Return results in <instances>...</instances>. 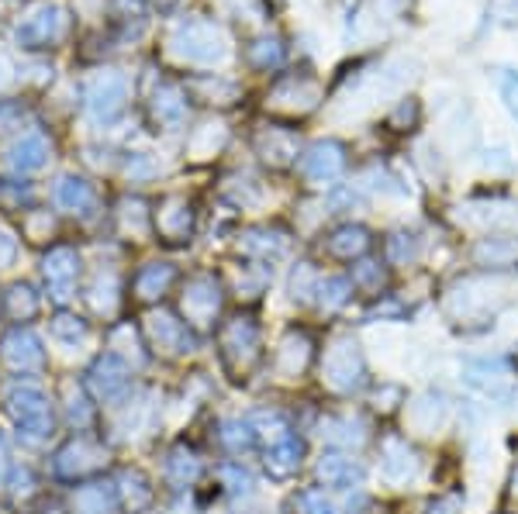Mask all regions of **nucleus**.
Returning a JSON list of instances; mask_svg holds the SVG:
<instances>
[{
    "label": "nucleus",
    "instance_id": "f257e3e1",
    "mask_svg": "<svg viewBox=\"0 0 518 514\" xmlns=\"http://www.w3.org/2000/svg\"><path fill=\"white\" fill-rule=\"evenodd\" d=\"M218 356L222 366L232 373V380L246 383L256 373V366L263 363V332H259L256 318L239 314V318L225 321L218 328Z\"/></svg>",
    "mask_w": 518,
    "mask_h": 514
},
{
    "label": "nucleus",
    "instance_id": "f03ea898",
    "mask_svg": "<svg viewBox=\"0 0 518 514\" xmlns=\"http://www.w3.org/2000/svg\"><path fill=\"white\" fill-rule=\"evenodd\" d=\"M111 466V449L97 435L73 432L56 452H52V473L66 483L97 480Z\"/></svg>",
    "mask_w": 518,
    "mask_h": 514
},
{
    "label": "nucleus",
    "instance_id": "7ed1b4c3",
    "mask_svg": "<svg viewBox=\"0 0 518 514\" xmlns=\"http://www.w3.org/2000/svg\"><path fill=\"white\" fill-rule=\"evenodd\" d=\"M45 370H49V352L32 325H11L0 335V380L42 377Z\"/></svg>",
    "mask_w": 518,
    "mask_h": 514
},
{
    "label": "nucleus",
    "instance_id": "20e7f679",
    "mask_svg": "<svg viewBox=\"0 0 518 514\" xmlns=\"http://www.w3.org/2000/svg\"><path fill=\"white\" fill-rule=\"evenodd\" d=\"M4 411L25 439L45 442L56 435V425H59L56 404H52L49 394H42L38 387H14L11 394L4 397Z\"/></svg>",
    "mask_w": 518,
    "mask_h": 514
},
{
    "label": "nucleus",
    "instance_id": "39448f33",
    "mask_svg": "<svg viewBox=\"0 0 518 514\" xmlns=\"http://www.w3.org/2000/svg\"><path fill=\"white\" fill-rule=\"evenodd\" d=\"M70 32H73L70 11H66L63 4H56V0H52V4L45 0V4H38L35 11H28L25 18L18 21L14 42L25 52H49V49H59V45L70 38Z\"/></svg>",
    "mask_w": 518,
    "mask_h": 514
},
{
    "label": "nucleus",
    "instance_id": "423d86ee",
    "mask_svg": "<svg viewBox=\"0 0 518 514\" xmlns=\"http://www.w3.org/2000/svg\"><path fill=\"white\" fill-rule=\"evenodd\" d=\"M83 387H87V394L94 397V404L121 408V404H128V397H132V390H135L132 366H128L121 356H114V352L104 349L101 356L87 366V373H83Z\"/></svg>",
    "mask_w": 518,
    "mask_h": 514
},
{
    "label": "nucleus",
    "instance_id": "0eeeda50",
    "mask_svg": "<svg viewBox=\"0 0 518 514\" xmlns=\"http://www.w3.org/2000/svg\"><path fill=\"white\" fill-rule=\"evenodd\" d=\"M83 263L80 252L70 242H52L49 252L42 256V280H45V294L52 304L66 308L76 297V283H80Z\"/></svg>",
    "mask_w": 518,
    "mask_h": 514
},
{
    "label": "nucleus",
    "instance_id": "6e6552de",
    "mask_svg": "<svg viewBox=\"0 0 518 514\" xmlns=\"http://www.w3.org/2000/svg\"><path fill=\"white\" fill-rule=\"evenodd\" d=\"M128 101V80L118 73V69H101L97 76H90L87 83V114L97 121V125H111V121L121 118Z\"/></svg>",
    "mask_w": 518,
    "mask_h": 514
},
{
    "label": "nucleus",
    "instance_id": "1a4fd4ad",
    "mask_svg": "<svg viewBox=\"0 0 518 514\" xmlns=\"http://www.w3.org/2000/svg\"><path fill=\"white\" fill-rule=\"evenodd\" d=\"M142 339L152 352H159L163 359H184L194 352V332L187 321H180L177 314H152L142 325Z\"/></svg>",
    "mask_w": 518,
    "mask_h": 514
},
{
    "label": "nucleus",
    "instance_id": "9d476101",
    "mask_svg": "<svg viewBox=\"0 0 518 514\" xmlns=\"http://www.w3.org/2000/svg\"><path fill=\"white\" fill-rule=\"evenodd\" d=\"M180 308H184L187 325L197 328H211L222 311V283L211 273H194L184 283V297H180Z\"/></svg>",
    "mask_w": 518,
    "mask_h": 514
},
{
    "label": "nucleus",
    "instance_id": "9b49d317",
    "mask_svg": "<svg viewBox=\"0 0 518 514\" xmlns=\"http://www.w3.org/2000/svg\"><path fill=\"white\" fill-rule=\"evenodd\" d=\"M173 45L187 63H218L225 56V38L211 21H184L173 32Z\"/></svg>",
    "mask_w": 518,
    "mask_h": 514
},
{
    "label": "nucleus",
    "instance_id": "f8f14e48",
    "mask_svg": "<svg viewBox=\"0 0 518 514\" xmlns=\"http://www.w3.org/2000/svg\"><path fill=\"white\" fill-rule=\"evenodd\" d=\"M322 373H325V383H329L332 390H339V394H349L353 387H360V380H363L360 345L349 339L332 342L322 359Z\"/></svg>",
    "mask_w": 518,
    "mask_h": 514
},
{
    "label": "nucleus",
    "instance_id": "ddd939ff",
    "mask_svg": "<svg viewBox=\"0 0 518 514\" xmlns=\"http://www.w3.org/2000/svg\"><path fill=\"white\" fill-rule=\"evenodd\" d=\"M152 228L163 242L170 245H184L194 235V207H190L184 197H166L163 204L152 214Z\"/></svg>",
    "mask_w": 518,
    "mask_h": 514
},
{
    "label": "nucleus",
    "instance_id": "4468645a",
    "mask_svg": "<svg viewBox=\"0 0 518 514\" xmlns=\"http://www.w3.org/2000/svg\"><path fill=\"white\" fill-rule=\"evenodd\" d=\"M114 494H118V508L125 514H146L156 504V487H152L149 473L142 466H125L114 480Z\"/></svg>",
    "mask_w": 518,
    "mask_h": 514
},
{
    "label": "nucleus",
    "instance_id": "2eb2a0df",
    "mask_svg": "<svg viewBox=\"0 0 518 514\" xmlns=\"http://www.w3.org/2000/svg\"><path fill=\"white\" fill-rule=\"evenodd\" d=\"M173 283H177V266L173 263H146L132 276L128 290H132V297L139 304H156L170 294Z\"/></svg>",
    "mask_w": 518,
    "mask_h": 514
},
{
    "label": "nucleus",
    "instance_id": "dca6fc26",
    "mask_svg": "<svg viewBox=\"0 0 518 514\" xmlns=\"http://www.w3.org/2000/svg\"><path fill=\"white\" fill-rule=\"evenodd\" d=\"M52 159V145L45 142V135L38 132H28L25 138H18V142L7 149V170H11L14 176H28V173H38L45 170Z\"/></svg>",
    "mask_w": 518,
    "mask_h": 514
},
{
    "label": "nucleus",
    "instance_id": "f3484780",
    "mask_svg": "<svg viewBox=\"0 0 518 514\" xmlns=\"http://www.w3.org/2000/svg\"><path fill=\"white\" fill-rule=\"evenodd\" d=\"M0 314H4L11 325H32L42 314V297L28 280H14L11 287L0 294Z\"/></svg>",
    "mask_w": 518,
    "mask_h": 514
},
{
    "label": "nucleus",
    "instance_id": "a211bd4d",
    "mask_svg": "<svg viewBox=\"0 0 518 514\" xmlns=\"http://www.w3.org/2000/svg\"><path fill=\"white\" fill-rule=\"evenodd\" d=\"M52 201H56L59 211L66 214H90V207H94L97 194H94V183L83 180V176L76 173H63L56 183V190H52Z\"/></svg>",
    "mask_w": 518,
    "mask_h": 514
},
{
    "label": "nucleus",
    "instance_id": "6ab92c4d",
    "mask_svg": "<svg viewBox=\"0 0 518 514\" xmlns=\"http://www.w3.org/2000/svg\"><path fill=\"white\" fill-rule=\"evenodd\" d=\"M118 494L114 487L101 480H87L76 483L73 497H70V514H118Z\"/></svg>",
    "mask_w": 518,
    "mask_h": 514
},
{
    "label": "nucleus",
    "instance_id": "aec40b11",
    "mask_svg": "<svg viewBox=\"0 0 518 514\" xmlns=\"http://www.w3.org/2000/svg\"><path fill=\"white\" fill-rule=\"evenodd\" d=\"M163 477L170 483V490H190L201 477V459L197 452L187 446V442H177L166 456V466H163Z\"/></svg>",
    "mask_w": 518,
    "mask_h": 514
},
{
    "label": "nucleus",
    "instance_id": "412c9836",
    "mask_svg": "<svg viewBox=\"0 0 518 514\" xmlns=\"http://www.w3.org/2000/svg\"><path fill=\"white\" fill-rule=\"evenodd\" d=\"M311 356V342L304 332H287L284 342L277 345V356H273V366L284 380H301L304 366H308Z\"/></svg>",
    "mask_w": 518,
    "mask_h": 514
},
{
    "label": "nucleus",
    "instance_id": "4be33fe9",
    "mask_svg": "<svg viewBox=\"0 0 518 514\" xmlns=\"http://www.w3.org/2000/svg\"><path fill=\"white\" fill-rule=\"evenodd\" d=\"M83 297H87V308L94 311L97 318L108 321L111 314L118 311V301H121V280H118V273L101 270V273L94 276V280L87 283Z\"/></svg>",
    "mask_w": 518,
    "mask_h": 514
},
{
    "label": "nucleus",
    "instance_id": "5701e85b",
    "mask_svg": "<svg viewBox=\"0 0 518 514\" xmlns=\"http://www.w3.org/2000/svg\"><path fill=\"white\" fill-rule=\"evenodd\" d=\"M301 459H304V442L287 435L284 442L266 449V473L273 480H291L297 470H301Z\"/></svg>",
    "mask_w": 518,
    "mask_h": 514
},
{
    "label": "nucleus",
    "instance_id": "b1692460",
    "mask_svg": "<svg viewBox=\"0 0 518 514\" xmlns=\"http://www.w3.org/2000/svg\"><path fill=\"white\" fill-rule=\"evenodd\" d=\"M318 480H322L325 487L349 490L363 480V466L349 456H335V452H329V456H322V463H318Z\"/></svg>",
    "mask_w": 518,
    "mask_h": 514
},
{
    "label": "nucleus",
    "instance_id": "393cba45",
    "mask_svg": "<svg viewBox=\"0 0 518 514\" xmlns=\"http://www.w3.org/2000/svg\"><path fill=\"white\" fill-rule=\"evenodd\" d=\"M63 401H66V418H70V425L76 432H87L97 418V408H94V397H90L87 387H83V380L63 383Z\"/></svg>",
    "mask_w": 518,
    "mask_h": 514
},
{
    "label": "nucleus",
    "instance_id": "a878e982",
    "mask_svg": "<svg viewBox=\"0 0 518 514\" xmlns=\"http://www.w3.org/2000/svg\"><path fill=\"white\" fill-rule=\"evenodd\" d=\"M7 497H11L14 511H28L35 501H42V483H38L32 466H21V470H11V480H7Z\"/></svg>",
    "mask_w": 518,
    "mask_h": 514
},
{
    "label": "nucleus",
    "instance_id": "bb28decb",
    "mask_svg": "<svg viewBox=\"0 0 518 514\" xmlns=\"http://www.w3.org/2000/svg\"><path fill=\"white\" fill-rule=\"evenodd\" d=\"M301 170L311 176V180H329L342 170V149L335 142H322L304 156Z\"/></svg>",
    "mask_w": 518,
    "mask_h": 514
},
{
    "label": "nucleus",
    "instance_id": "cd10ccee",
    "mask_svg": "<svg viewBox=\"0 0 518 514\" xmlns=\"http://www.w3.org/2000/svg\"><path fill=\"white\" fill-rule=\"evenodd\" d=\"M49 335H52V342H59V345H80L90 335V321L63 308L49 318Z\"/></svg>",
    "mask_w": 518,
    "mask_h": 514
},
{
    "label": "nucleus",
    "instance_id": "c85d7f7f",
    "mask_svg": "<svg viewBox=\"0 0 518 514\" xmlns=\"http://www.w3.org/2000/svg\"><path fill=\"white\" fill-rule=\"evenodd\" d=\"M21 239L32 242V245H45L56 239V214L45 211V207H32V211H25V218H21Z\"/></svg>",
    "mask_w": 518,
    "mask_h": 514
},
{
    "label": "nucleus",
    "instance_id": "c756f323",
    "mask_svg": "<svg viewBox=\"0 0 518 514\" xmlns=\"http://www.w3.org/2000/svg\"><path fill=\"white\" fill-rule=\"evenodd\" d=\"M152 111H156V121H159V125H177V121L184 118V111H187L184 94H180L177 87L156 90V104H152Z\"/></svg>",
    "mask_w": 518,
    "mask_h": 514
},
{
    "label": "nucleus",
    "instance_id": "7c9ffc66",
    "mask_svg": "<svg viewBox=\"0 0 518 514\" xmlns=\"http://www.w3.org/2000/svg\"><path fill=\"white\" fill-rule=\"evenodd\" d=\"M280 128H270V135L266 138H259V152H263V159L266 163H273V166H284V163H291V156H297L294 152V142H280Z\"/></svg>",
    "mask_w": 518,
    "mask_h": 514
},
{
    "label": "nucleus",
    "instance_id": "2f4dec72",
    "mask_svg": "<svg viewBox=\"0 0 518 514\" xmlns=\"http://www.w3.org/2000/svg\"><path fill=\"white\" fill-rule=\"evenodd\" d=\"M329 249H332L339 259L356 256V252L367 249V232H363V228H342V232L332 235V245H329Z\"/></svg>",
    "mask_w": 518,
    "mask_h": 514
},
{
    "label": "nucleus",
    "instance_id": "473e14b6",
    "mask_svg": "<svg viewBox=\"0 0 518 514\" xmlns=\"http://www.w3.org/2000/svg\"><path fill=\"white\" fill-rule=\"evenodd\" d=\"M318 301H322V308L325 311H335V308H342L346 304V297H349V283L346 280H339V276H332V280H318Z\"/></svg>",
    "mask_w": 518,
    "mask_h": 514
},
{
    "label": "nucleus",
    "instance_id": "72a5a7b5",
    "mask_svg": "<svg viewBox=\"0 0 518 514\" xmlns=\"http://www.w3.org/2000/svg\"><path fill=\"white\" fill-rule=\"evenodd\" d=\"M222 439H225V446L232 449V452H242V449H249L253 446V428H249V421H225L222 425Z\"/></svg>",
    "mask_w": 518,
    "mask_h": 514
},
{
    "label": "nucleus",
    "instance_id": "f704fd0d",
    "mask_svg": "<svg viewBox=\"0 0 518 514\" xmlns=\"http://www.w3.org/2000/svg\"><path fill=\"white\" fill-rule=\"evenodd\" d=\"M294 511L297 514H335V508L325 501L322 490H301V494L294 497Z\"/></svg>",
    "mask_w": 518,
    "mask_h": 514
},
{
    "label": "nucleus",
    "instance_id": "c9c22d12",
    "mask_svg": "<svg viewBox=\"0 0 518 514\" xmlns=\"http://www.w3.org/2000/svg\"><path fill=\"white\" fill-rule=\"evenodd\" d=\"M222 480H225V487L232 490V494L253 497V477H249V473L242 470V466H235V463L222 466Z\"/></svg>",
    "mask_w": 518,
    "mask_h": 514
},
{
    "label": "nucleus",
    "instance_id": "e433bc0d",
    "mask_svg": "<svg viewBox=\"0 0 518 514\" xmlns=\"http://www.w3.org/2000/svg\"><path fill=\"white\" fill-rule=\"evenodd\" d=\"M21 118H25V111H21V104H14V101H0V135H4V132H14V128L21 125Z\"/></svg>",
    "mask_w": 518,
    "mask_h": 514
},
{
    "label": "nucleus",
    "instance_id": "4c0bfd02",
    "mask_svg": "<svg viewBox=\"0 0 518 514\" xmlns=\"http://www.w3.org/2000/svg\"><path fill=\"white\" fill-rule=\"evenodd\" d=\"M14 259H18V239H14V232L0 228V270H11Z\"/></svg>",
    "mask_w": 518,
    "mask_h": 514
},
{
    "label": "nucleus",
    "instance_id": "58836bf2",
    "mask_svg": "<svg viewBox=\"0 0 518 514\" xmlns=\"http://www.w3.org/2000/svg\"><path fill=\"white\" fill-rule=\"evenodd\" d=\"M11 449H7V439L0 435V490L7 487V480H11Z\"/></svg>",
    "mask_w": 518,
    "mask_h": 514
},
{
    "label": "nucleus",
    "instance_id": "ea45409f",
    "mask_svg": "<svg viewBox=\"0 0 518 514\" xmlns=\"http://www.w3.org/2000/svg\"><path fill=\"white\" fill-rule=\"evenodd\" d=\"M501 90H505L508 107L518 114V76H505V80H501Z\"/></svg>",
    "mask_w": 518,
    "mask_h": 514
},
{
    "label": "nucleus",
    "instance_id": "a19ab883",
    "mask_svg": "<svg viewBox=\"0 0 518 514\" xmlns=\"http://www.w3.org/2000/svg\"><path fill=\"white\" fill-rule=\"evenodd\" d=\"M14 83V66H11V59L0 52V90H7Z\"/></svg>",
    "mask_w": 518,
    "mask_h": 514
},
{
    "label": "nucleus",
    "instance_id": "79ce46f5",
    "mask_svg": "<svg viewBox=\"0 0 518 514\" xmlns=\"http://www.w3.org/2000/svg\"><path fill=\"white\" fill-rule=\"evenodd\" d=\"M432 514H456V504L453 501H436L432 504Z\"/></svg>",
    "mask_w": 518,
    "mask_h": 514
},
{
    "label": "nucleus",
    "instance_id": "37998d69",
    "mask_svg": "<svg viewBox=\"0 0 518 514\" xmlns=\"http://www.w3.org/2000/svg\"><path fill=\"white\" fill-rule=\"evenodd\" d=\"M159 4H173V0H159Z\"/></svg>",
    "mask_w": 518,
    "mask_h": 514
}]
</instances>
